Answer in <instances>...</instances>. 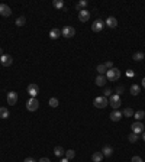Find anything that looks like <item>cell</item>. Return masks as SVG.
Returning a JSON list of instances; mask_svg holds the SVG:
<instances>
[{
    "label": "cell",
    "mask_w": 145,
    "mask_h": 162,
    "mask_svg": "<svg viewBox=\"0 0 145 162\" xmlns=\"http://www.w3.org/2000/svg\"><path fill=\"white\" fill-rule=\"evenodd\" d=\"M93 104H94L96 108H105V107H107L109 100H107V97H105V96H100V97H96L93 100Z\"/></svg>",
    "instance_id": "1"
},
{
    "label": "cell",
    "mask_w": 145,
    "mask_h": 162,
    "mask_svg": "<svg viewBox=\"0 0 145 162\" xmlns=\"http://www.w3.org/2000/svg\"><path fill=\"white\" fill-rule=\"evenodd\" d=\"M119 77H121V71H119L118 68H110V70H107V73H106V78H107L109 81H118Z\"/></svg>",
    "instance_id": "2"
},
{
    "label": "cell",
    "mask_w": 145,
    "mask_h": 162,
    "mask_svg": "<svg viewBox=\"0 0 145 162\" xmlns=\"http://www.w3.org/2000/svg\"><path fill=\"white\" fill-rule=\"evenodd\" d=\"M121 104H122V101H121V97L118 94H112L109 97V106H112L113 110H119Z\"/></svg>",
    "instance_id": "3"
},
{
    "label": "cell",
    "mask_w": 145,
    "mask_h": 162,
    "mask_svg": "<svg viewBox=\"0 0 145 162\" xmlns=\"http://www.w3.org/2000/svg\"><path fill=\"white\" fill-rule=\"evenodd\" d=\"M39 107V101H38V98L35 97H31L28 100V103H26V108H28V111H36Z\"/></svg>",
    "instance_id": "4"
},
{
    "label": "cell",
    "mask_w": 145,
    "mask_h": 162,
    "mask_svg": "<svg viewBox=\"0 0 145 162\" xmlns=\"http://www.w3.org/2000/svg\"><path fill=\"white\" fill-rule=\"evenodd\" d=\"M61 35H63L64 38H73V36L76 35V29H74L73 26H64L63 31H61Z\"/></svg>",
    "instance_id": "5"
},
{
    "label": "cell",
    "mask_w": 145,
    "mask_h": 162,
    "mask_svg": "<svg viewBox=\"0 0 145 162\" xmlns=\"http://www.w3.org/2000/svg\"><path fill=\"white\" fill-rule=\"evenodd\" d=\"M103 28H105V22L102 21V19H96V21L93 22V25H91V31L93 32H102Z\"/></svg>",
    "instance_id": "6"
},
{
    "label": "cell",
    "mask_w": 145,
    "mask_h": 162,
    "mask_svg": "<svg viewBox=\"0 0 145 162\" xmlns=\"http://www.w3.org/2000/svg\"><path fill=\"white\" fill-rule=\"evenodd\" d=\"M0 62L3 67H10L13 64V58H12L9 54H3L1 55V58H0Z\"/></svg>",
    "instance_id": "7"
},
{
    "label": "cell",
    "mask_w": 145,
    "mask_h": 162,
    "mask_svg": "<svg viewBox=\"0 0 145 162\" xmlns=\"http://www.w3.org/2000/svg\"><path fill=\"white\" fill-rule=\"evenodd\" d=\"M10 15H12V9L7 6V4L1 3V4H0V16H3V18H9Z\"/></svg>",
    "instance_id": "8"
},
{
    "label": "cell",
    "mask_w": 145,
    "mask_h": 162,
    "mask_svg": "<svg viewBox=\"0 0 145 162\" xmlns=\"http://www.w3.org/2000/svg\"><path fill=\"white\" fill-rule=\"evenodd\" d=\"M7 104H10V106H15L16 103H18V93H15V91H9L7 93Z\"/></svg>",
    "instance_id": "9"
},
{
    "label": "cell",
    "mask_w": 145,
    "mask_h": 162,
    "mask_svg": "<svg viewBox=\"0 0 145 162\" xmlns=\"http://www.w3.org/2000/svg\"><path fill=\"white\" fill-rule=\"evenodd\" d=\"M131 129H132V132L136 133V135L144 133V125H142V122H135V123H132Z\"/></svg>",
    "instance_id": "10"
},
{
    "label": "cell",
    "mask_w": 145,
    "mask_h": 162,
    "mask_svg": "<svg viewBox=\"0 0 145 162\" xmlns=\"http://www.w3.org/2000/svg\"><path fill=\"white\" fill-rule=\"evenodd\" d=\"M38 93H39V87L36 86V84H29L28 86V94L31 96V97H35L36 98V96H38Z\"/></svg>",
    "instance_id": "11"
},
{
    "label": "cell",
    "mask_w": 145,
    "mask_h": 162,
    "mask_svg": "<svg viewBox=\"0 0 145 162\" xmlns=\"http://www.w3.org/2000/svg\"><path fill=\"white\" fill-rule=\"evenodd\" d=\"M89 19H90V12L89 10H86V9H84V10L78 12V21H80V22H83V23H84V22H87Z\"/></svg>",
    "instance_id": "12"
},
{
    "label": "cell",
    "mask_w": 145,
    "mask_h": 162,
    "mask_svg": "<svg viewBox=\"0 0 145 162\" xmlns=\"http://www.w3.org/2000/svg\"><path fill=\"white\" fill-rule=\"evenodd\" d=\"M105 25H107V28H110V29H115V28L118 26V19H116L115 16H110V18L106 19Z\"/></svg>",
    "instance_id": "13"
},
{
    "label": "cell",
    "mask_w": 145,
    "mask_h": 162,
    "mask_svg": "<svg viewBox=\"0 0 145 162\" xmlns=\"http://www.w3.org/2000/svg\"><path fill=\"white\" fill-rule=\"evenodd\" d=\"M109 117H110L112 122H119L123 117V114H122V111H119V110H113Z\"/></svg>",
    "instance_id": "14"
},
{
    "label": "cell",
    "mask_w": 145,
    "mask_h": 162,
    "mask_svg": "<svg viewBox=\"0 0 145 162\" xmlns=\"http://www.w3.org/2000/svg\"><path fill=\"white\" fill-rule=\"evenodd\" d=\"M60 36H61V29L54 28V29L49 31V38H51V39H58Z\"/></svg>",
    "instance_id": "15"
},
{
    "label": "cell",
    "mask_w": 145,
    "mask_h": 162,
    "mask_svg": "<svg viewBox=\"0 0 145 162\" xmlns=\"http://www.w3.org/2000/svg\"><path fill=\"white\" fill-rule=\"evenodd\" d=\"M54 155H55L57 158H63V156L66 155L64 148H63V146H55V148H54Z\"/></svg>",
    "instance_id": "16"
},
{
    "label": "cell",
    "mask_w": 145,
    "mask_h": 162,
    "mask_svg": "<svg viewBox=\"0 0 145 162\" xmlns=\"http://www.w3.org/2000/svg\"><path fill=\"white\" fill-rule=\"evenodd\" d=\"M106 81H107L106 76H97L96 77V86L97 87H103L105 84H106Z\"/></svg>",
    "instance_id": "17"
},
{
    "label": "cell",
    "mask_w": 145,
    "mask_h": 162,
    "mask_svg": "<svg viewBox=\"0 0 145 162\" xmlns=\"http://www.w3.org/2000/svg\"><path fill=\"white\" fill-rule=\"evenodd\" d=\"M129 91H131L132 96H138V94L141 93V86H138V84H132L131 88H129Z\"/></svg>",
    "instance_id": "18"
},
{
    "label": "cell",
    "mask_w": 145,
    "mask_h": 162,
    "mask_svg": "<svg viewBox=\"0 0 145 162\" xmlns=\"http://www.w3.org/2000/svg\"><path fill=\"white\" fill-rule=\"evenodd\" d=\"M134 117L136 119V122H142V119H145V111L144 110H138V111H135Z\"/></svg>",
    "instance_id": "19"
},
{
    "label": "cell",
    "mask_w": 145,
    "mask_h": 162,
    "mask_svg": "<svg viewBox=\"0 0 145 162\" xmlns=\"http://www.w3.org/2000/svg\"><path fill=\"white\" fill-rule=\"evenodd\" d=\"M91 159H93V162H102L103 153H102V152H94V153L91 155Z\"/></svg>",
    "instance_id": "20"
},
{
    "label": "cell",
    "mask_w": 145,
    "mask_h": 162,
    "mask_svg": "<svg viewBox=\"0 0 145 162\" xmlns=\"http://www.w3.org/2000/svg\"><path fill=\"white\" fill-rule=\"evenodd\" d=\"M97 73H99V76H106V73H107V68L105 67V64H99L97 65Z\"/></svg>",
    "instance_id": "21"
},
{
    "label": "cell",
    "mask_w": 145,
    "mask_h": 162,
    "mask_svg": "<svg viewBox=\"0 0 145 162\" xmlns=\"http://www.w3.org/2000/svg\"><path fill=\"white\" fill-rule=\"evenodd\" d=\"M15 23H16V26L22 28V26H25V25H26V18H25V16H19V18L16 19V22H15Z\"/></svg>",
    "instance_id": "22"
},
{
    "label": "cell",
    "mask_w": 145,
    "mask_h": 162,
    "mask_svg": "<svg viewBox=\"0 0 145 162\" xmlns=\"http://www.w3.org/2000/svg\"><path fill=\"white\" fill-rule=\"evenodd\" d=\"M102 153H103V156H110L112 153H113V149H112V146H103V149H102Z\"/></svg>",
    "instance_id": "23"
},
{
    "label": "cell",
    "mask_w": 145,
    "mask_h": 162,
    "mask_svg": "<svg viewBox=\"0 0 145 162\" xmlns=\"http://www.w3.org/2000/svg\"><path fill=\"white\" fill-rule=\"evenodd\" d=\"M7 117H9L7 107H0V119H7Z\"/></svg>",
    "instance_id": "24"
},
{
    "label": "cell",
    "mask_w": 145,
    "mask_h": 162,
    "mask_svg": "<svg viewBox=\"0 0 145 162\" xmlns=\"http://www.w3.org/2000/svg\"><path fill=\"white\" fill-rule=\"evenodd\" d=\"M86 6H87V0H81V1H78L77 4H76V9H77L78 12L84 10V9H86Z\"/></svg>",
    "instance_id": "25"
},
{
    "label": "cell",
    "mask_w": 145,
    "mask_h": 162,
    "mask_svg": "<svg viewBox=\"0 0 145 162\" xmlns=\"http://www.w3.org/2000/svg\"><path fill=\"white\" fill-rule=\"evenodd\" d=\"M134 113H135V111H134V110H132L131 107H126V108H125V110L122 111V114L125 116V117H134Z\"/></svg>",
    "instance_id": "26"
},
{
    "label": "cell",
    "mask_w": 145,
    "mask_h": 162,
    "mask_svg": "<svg viewBox=\"0 0 145 162\" xmlns=\"http://www.w3.org/2000/svg\"><path fill=\"white\" fill-rule=\"evenodd\" d=\"M48 104H49V107L55 108V107H58V104H60V101H58V98H55V97H51V98H49V101H48Z\"/></svg>",
    "instance_id": "27"
},
{
    "label": "cell",
    "mask_w": 145,
    "mask_h": 162,
    "mask_svg": "<svg viewBox=\"0 0 145 162\" xmlns=\"http://www.w3.org/2000/svg\"><path fill=\"white\" fill-rule=\"evenodd\" d=\"M52 4H54L55 9H64V1L63 0H54Z\"/></svg>",
    "instance_id": "28"
},
{
    "label": "cell",
    "mask_w": 145,
    "mask_h": 162,
    "mask_svg": "<svg viewBox=\"0 0 145 162\" xmlns=\"http://www.w3.org/2000/svg\"><path fill=\"white\" fill-rule=\"evenodd\" d=\"M132 58H134V61H142L145 58V55H144V52H135Z\"/></svg>",
    "instance_id": "29"
},
{
    "label": "cell",
    "mask_w": 145,
    "mask_h": 162,
    "mask_svg": "<svg viewBox=\"0 0 145 162\" xmlns=\"http://www.w3.org/2000/svg\"><path fill=\"white\" fill-rule=\"evenodd\" d=\"M76 156V151H73V149H68V151H66V158H67L68 161L70 159H73Z\"/></svg>",
    "instance_id": "30"
},
{
    "label": "cell",
    "mask_w": 145,
    "mask_h": 162,
    "mask_svg": "<svg viewBox=\"0 0 145 162\" xmlns=\"http://www.w3.org/2000/svg\"><path fill=\"white\" fill-rule=\"evenodd\" d=\"M128 139H129V142H131V143H135V142L138 141V135L132 132V133H131V135L128 136Z\"/></svg>",
    "instance_id": "31"
},
{
    "label": "cell",
    "mask_w": 145,
    "mask_h": 162,
    "mask_svg": "<svg viewBox=\"0 0 145 162\" xmlns=\"http://www.w3.org/2000/svg\"><path fill=\"white\" fill-rule=\"evenodd\" d=\"M103 96H105V97H110V96H112V90H110V88H106V90L103 91Z\"/></svg>",
    "instance_id": "32"
},
{
    "label": "cell",
    "mask_w": 145,
    "mask_h": 162,
    "mask_svg": "<svg viewBox=\"0 0 145 162\" xmlns=\"http://www.w3.org/2000/svg\"><path fill=\"white\" fill-rule=\"evenodd\" d=\"M131 162H144V161H142L141 156H132V158H131Z\"/></svg>",
    "instance_id": "33"
},
{
    "label": "cell",
    "mask_w": 145,
    "mask_h": 162,
    "mask_svg": "<svg viewBox=\"0 0 145 162\" xmlns=\"http://www.w3.org/2000/svg\"><path fill=\"white\" fill-rule=\"evenodd\" d=\"M123 90H125L123 86H118V87H116V93H118V96H121V94H122Z\"/></svg>",
    "instance_id": "34"
},
{
    "label": "cell",
    "mask_w": 145,
    "mask_h": 162,
    "mask_svg": "<svg viewBox=\"0 0 145 162\" xmlns=\"http://www.w3.org/2000/svg\"><path fill=\"white\" fill-rule=\"evenodd\" d=\"M105 67H106L107 70H110V68H113V62H112V61H107V62H105Z\"/></svg>",
    "instance_id": "35"
},
{
    "label": "cell",
    "mask_w": 145,
    "mask_h": 162,
    "mask_svg": "<svg viewBox=\"0 0 145 162\" xmlns=\"http://www.w3.org/2000/svg\"><path fill=\"white\" fill-rule=\"evenodd\" d=\"M126 76H128V77H134L135 73H134V71H131V70H128V71H126Z\"/></svg>",
    "instance_id": "36"
},
{
    "label": "cell",
    "mask_w": 145,
    "mask_h": 162,
    "mask_svg": "<svg viewBox=\"0 0 145 162\" xmlns=\"http://www.w3.org/2000/svg\"><path fill=\"white\" fill-rule=\"evenodd\" d=\"M23 162H36V161H35L34 158H31V156H29V158H26V159H25Z\"/></svg>",
    "instance_id": "37"
},
{
    "label": "cell",
    "mask_w": 145,
    "mask_h": 162,
    "mask_svg": "<svg viewBox=\"0 0 145 162\" xmlns=\"http://www.w3.org/2000/svg\"><path fill=\"white\" fill-rule=\"evenodd\" d=\"M38 162H51V161H49L48 158H41V159H39Z\"/></svg>",
    "instance_id": "38"
},
{
    "label": "cell",
    "mask_w": 145,
    "mask_h": 162,
    "mask_svg": "<svg viewBox=\"0 0 145 162\" xmlns=\"http://www.w3.org/2000/svg\"><path fill=\"white\" fill-rule=\"evenodd\" d=\"M60 162H70V161H68L67 158H63V159H61V161H60Z\"/></svg>",
    "instance_id": "39"
},
{
    "label": "cell",
    "mask_w": 145,
    "mask_h": 162,
    "mask_svg": "<svg viewBox=\"0 0 145 162\" xmlns=\"http://www.w3.org/2000/svg\"><path fill=\"white\" fill-rule=\"evenodd\" d=\"M142 87L145 88V78H142Z\"/></svg>",
    "instance_id": "40"
},
{
    "label": "cell",
    "mask_w": 145,
    "mask_h": 162,
    "mask_svg": "<svg viewBox=\"0 0 145 162\" xmlns=\"http://www.w3.org/2000/svg\"><path fill=\"white\" fill-rule=\"evenodd\" d=\"M1 55H3V49L0 48V58H1Z\"/></svg>",
    "instance_id": "41"
},
{
    "label": "cell",
    "mask_w": 145,
    "mask_h": 162,
    "mask_svg": "<svg viewBox=\"0 0 145 162\" xmlns=\"http://www.w3.org/2000/svg\"><path fill=\"white\" fill-rule=\"evenodd\" d=\"M142 139H144V142H145V132L142 133Z\"/></svg>",
    "instance_id": "42"
}]
</instances>
